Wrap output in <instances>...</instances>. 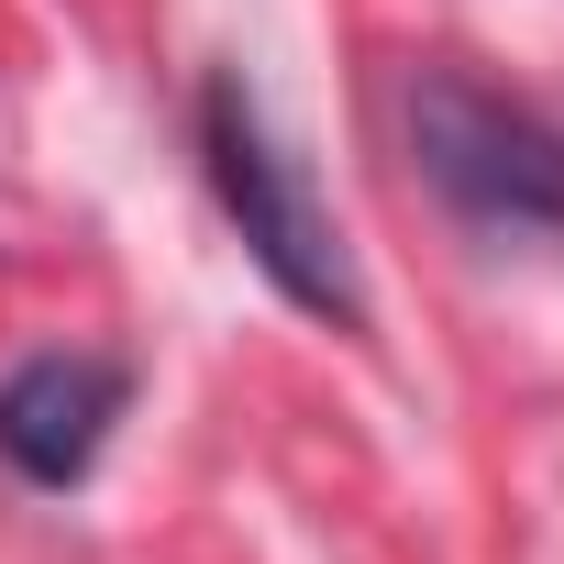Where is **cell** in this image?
Instances as JSON below:
<instances>
[{
  "instance_id": "1",
  "label": "cell",
  "mask_w": 564,
  "mask_h": 564,
  "mask_svg": "<svg viewBox=\"0 0 564 564\" xmlns=\"http://www.w3.org/2000/svg\"><path fill=\"white\" fill-rule=\"evenodd\" d=\"M199 166H210L221 221H232L243 254L265 265V289L289 300V311H311V322H333V333H366V300H355V276H344V232H333V210L311 199L300 155L276 144V122H265V100L243 89V67H221V78L199 89Z\"/></svg>"
},
{
  "instance_id": "2",
  "label": "cell",
  "mask_w": 564,
  "mask_h": 564,
  "mask_svg": "<svg viewBox=\"0 0 564 564\" xmlns=\"http://www.w3.org/2000/svg\"><path fill=\"white\" fill-rule=\"evenodd\" d=\"M399 133H410V166L487 232H564V133L487 89L476 67H410L399 78Z\"/></svg>"
},
{
  "instance_id": "3",
  "label": "cell",
  "mask_w": 564,
  "mask_h": 564,
  "mask_svg": "<svg viewBox=\"0 0 564 564\" xmlns=\"http://www.w3.org/2000/svg\"><path fill=\"white\" fill-rule=\"evenodd\" d=\"M122 399H133V377L111 355H34V366H12L0 377V465L34 476V487H78L100 465Z\"/></svg>"
}]
</instances>
